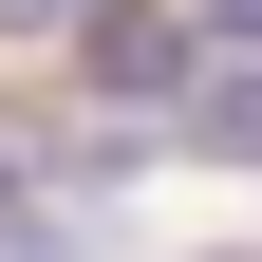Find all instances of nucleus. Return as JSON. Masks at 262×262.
<instances>
[{
	"instance_id": "1",
	"label": "nucleus",
	"mask_w": 262,
	"mask_h": 262,
	"mask_svg": "<svg viewBox=\"0 0 262 262\" xmlns=\"http://www.w3.org/2000/svg\"><path fill=\"white\" fill-rule=\"evenodd\" d=\"M75 56H94V94H113V113H169L206 38H187V19H150V0H94V19H75Z\"/></svg>"
},
{
	"instance_id": "2",
	"label": "nucleus",
	"mask_w": 262,
	"mask_h": 262,
	"mask_svg": "<svg viewBox=\"0 0 262 262\" xmlns=\"http://www.w3.org/2000/svg\"><path fill=\"white\" fill-rule=\"evenodd\" d=\"M75 19H94V0H0V38H75Z\"/></svg>"
}]
</instances>
